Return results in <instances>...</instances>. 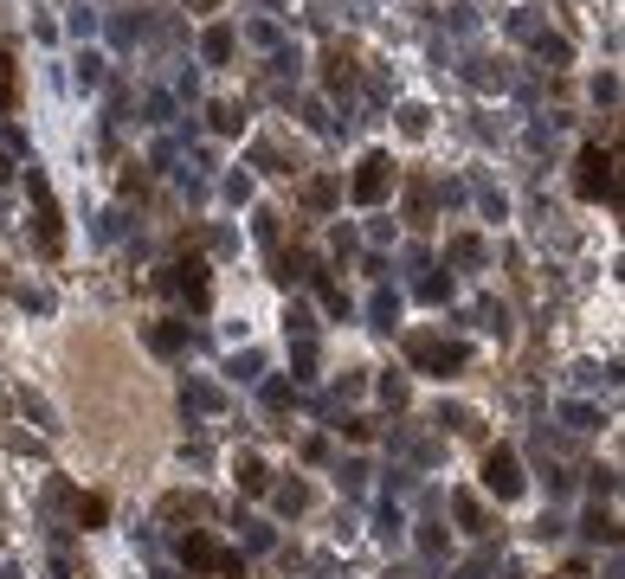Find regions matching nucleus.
<instances>
[{
	"instance_id": "6",
	"label": "nucleus",
	"mask_w": 625,
	"mask_h": 579,
	"mask_svg": "<svg viewBox=\"0 0 625 579\" xmlns=\"http://www.w3.org/2000/svg\"><path fill=\"white\" fill-rule=\"evenodd\" d=\"M13 103V65H7V52H0V109Z\"/></svg>"
},
{
	"instance_id": "5",
	"label": "nucleus",
	"mask_w": 625,
	"mask_h": 579,
	"mask_svg": "<svg viewBox=\"0 0 625 579\" xmlns=\"http://www.w3.org/2000/svg\"><path fill=\"white\" fill-rule=\"evenodd\" d=\"M413 354H419V361H426V367H458V348H426V342H419Z\"/></svg>"
},
{
	"instance_id": "4",
	"label": "nucleus",
	"mask_w": 625,
	"mask_h": 579,
	"mask_svg": "<svg viewBox=\"0 0 625 579\" xmlns=\"http://www.w3.org/2000/svg\"><path fill=\"white\" fill-rule=\"evenodd\" d=\"M181 560H187V567H220V547H213L207 535H187V541H181Z\"/></svg>"
},
{
	"instance_id": "3",
	"label": "nucleus",
	"mask_w": 625,
	"mask_h": 579,
	"mask_svg": "<svg viewBox=\"0 0 625 579\" xmlns=\"http://www.w3.org/2000/svg\"><path fill=\"white\" fill-rule=\"evenodd\" d=\"M483 470H491V489H497V495H515V489H523V477H515V457H509V451H491V463H483Z\"/></svg>"
},
{
	"instance_id": "2",
	"label": "nucleus",
	"mask_w": 625,
	"mask_h": 579,
	"mask_svg": "<svg viewBox=\"0 0 625 579\" xmlns=\"http://www.w3.org/2000/svg\"><path fill=\"white\" fill-rule=\"evenodd\" d=\"M387 181H394L387 155H368V161H361V174H355V200H380V193H387Z\"/></svg>"
},
{
	"instance_id": "1",
	"label": "nucleus",
	"mask_w": 625,
	"mask_h": 579,
	"mask_svg": "<svg viewBox=\"0 0 625 579\" xmlns=\"http://www.w3.org/2000/svg\"><path fill=\"white\" fill-rule=\"evenodd\" d=\"M613 149H587L580 155V174H574V187L587 193V200H613Z\"/></svg>"
}]
</instances>
